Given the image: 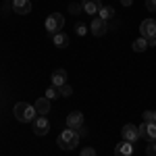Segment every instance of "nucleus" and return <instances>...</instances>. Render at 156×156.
<instances>
[{"label":"nucleus","mask_w":156,"mask_h":156,"mask_svg":"<svg viewBox=\"0 0 156 156\" xmlns=\"http://www.w3.org/2000/svg\"><path fill=\"white\" fill-rule=\"evenodd\" d=\"M12 112H15L17 121H21V123H34V119L37 117L34 104H27V102H17Z\"/></svg>","instance_id":"obj_1"},{"label":"nucleus","mask_w":156,"mask_h":156,"mask_svg":"<svg viewBox=\"0 0 156 156\" xmlns=\"http://www.w3.org/2000/svg\"><path fill=\"white\" fill-rule=\"evenodd\" d=\"M58 146L62 150H73V148H77L79 146V133L75 131V129H65V131H60L58 135Z\"/></svg>","instance_id":"obj_2"},{"label":"nucleus","mask_w":156,"mask_h":156,"mask_svg":"<svg viewBox=\"0 0 156 156\" xmlns=\"http://www.w3.org/2000/svg\"><path fill=\"white\" fill-rule=\"evenodd\" d=\"M44 27L48 29V34H58L60 29L65 27V17L60 15V12H52V15H48L46 17V23H44Z\"/></svg>","instance_id":"obj_3"},{"label":"nucleus","mask_w":156,"mask_h":156,"mask_svg":"<svg viewBox=\"0 0 156 156\" xmlns=\"http://www.w3.org/2000/svg\"><path fill=\"white\" fill-rule=\"evenodd\" d=\"M137 131H140V137H144L148 142H156V123H142L140 127H137Z\"/></svg>","instance_id":"obj_4"},{"label":"nucleus","mask_w":156,"mask_h":156,"mask_svg":"<svg viewBox=\"0 0 156 156\" xmlns=\"http://www.w3.org/2000/svg\"><path fill=\"white\" fill-rule=\"evenodd\" d=\"M140 34H142V37H146V40L156 37V19H144L142 25H140Z\"/></svg>","instance_id":"obj_5"},{"label":"nucleus","mask_w":156,"mask_h":156,"mask_svg":"<svg viewBox=\"0 0 156 156\" xmlns=\"http://www.w3.org/2000/svg\"><path fill=\"white\" fill-rule=\"evenodd\" d=\"M48 131H50V121L44 115H37L34 119V133L36 135H46Z\"/></svg>","instance_id":"obj_6"},{"label":"nucleus","mask_w":156,"mask_h":156,"mask_svg":"<svg viewBox=\"0 0 156 156\" xmlns=\"http://www.w3.org/2000/svg\"><path fill=\"white\" fill-rule=\"evenodd\" d=\"M121 135H123V140H125V142H129V144H133L135 140H140V131H137V127H135V125H131V123L123 125Z\"/></svg>","instance_id":"obj_7"},{"label":"nucleus","mask_w":156,"mask_h":156,"mask_svg":"<svg viewBox=\"0 0 156 156\" xmlns=\"http://www.w3.org/2000/svg\"><path fill=\"white\" fill-rule=\"evenodd\" d=\"M67 127L69 129H79V127H83V112H79V110H73L69 112V117H67Z\"/></svg>","instance_id":"obj_8"},{"label":"nucleus","mask_w":156,"mask_h":156,"mask_svg":"<svg viewBox=\"0 0 156 156\" xmlns=\"http://www.w3.org/2000/svg\"><path fill=\"white\" fill-rule=\"evenodd\" d=\"M106 29H108V25H106V21H104V19H100V17H94V19H92L90 31H92L96 37L104 36V34H106Z\"/></svg>","instance_id":"obj_9"},{"label":"nucleus","mask_w":156,"mask_h":156,"mask_svg":"<svg viewBox=\"0 0 156 156\" xmlns=\"http://www.w3.org/2000/svg\"><path fill=\"white\" fill-rule=\"evenodd\" d=\"M11 9L17 15H29L31 12V0H12Z\"/></svg>","instance_id":"obj_10"},{"label":"nucleus","mask_w":156,"mask_h":156,"mask_svg":"<svg viewBox=\"0 0 156 156\" xmlns=\"http://www.w3.org/2000/svg\"><path fill=\"white\" fill-rule=\"evenodd\" d=\"M81 6H83V12L87 15H96L102 9V2L100 0H81Z\"/></svg>","instance_id":"obj_11"},{"label":"nucleus","mask_w":156,"mask_h":156,"mask_svg":"<svg viewBox=\"0 0 156 156\" xmlns=\"http://www.w3.org/2000/svg\"><path fill=\"white\" fill-rule=\"evenodd\" d=\"M34 108H36L37 115H44V117H46V112H50V100L46 96L37 98L36 102H34Z\"/></svg>","instance_id":"obj_12"},{"label":"nucleus","mask_w":156,"mask_h":156,"mask_svg":"<svg viewBox=\"0 0 156 156\" xmlns=\"http://www.w3.org/2000/svg\"><path fill=\"white\" fill-rule=\"evenodd\" d=\"M133 154V146L129 144V142H121V144L115 146V156H131Z\"/></svg>","instance_id":"obj_13"},{"label":"nucleus","mask_w":156,"mask_h":156,"mask_svg":"<svg viewBox=\"0 0 156 156\" xmlns=\"http://www.w3.org/2000/svg\"><path fill=\"white\" fill-rule=\"evenodd\" d=\"M67 83V71L65 69H56V71L52 73V85L54 87H60V85Z\"/></svg>","instance_id":"obj_14"},{"label":"nucleus","mask_w":156,"mask_h":156,"mask_svg":"<svg viewBox=\"0 0 156 156\" xmlns=\"http://www.w3.org/2000/svg\"><path fill=\"white\" fill-rule=\"evenodd\" d=\"M52 42H54L56 48H67V46H69V36L62 34V31H58V34L52 36Z\"/></svg>","instance_id":"obj_15"},{"label":"nucleus","mask_w":156,"mask_h":156,"mask_svg":"<svg viewBox=\"0 0 156 156\" xmlns=\"http://www.w3.org/2000/svg\"><path fill=\"white\" fill-rule=\"evenodd\" d=\"M146 48H148V40H146V37H137V40L133 42V50H135V52H144Z\"/></svg>","instance_id":"obj_16"},{"label":"nucleus","mask_w":156,"mask_h":156,"mask_svg":"<svg viewBox=\"0 0 156 156\" xmlns=\"http://www.w3.org/2000/svg\"><path fill=\"white\" fill-rule=\"evenodd\" d=\"M98 15H100V19H104V21H106V19H110V17L115 15V9H112V6H102Z\"/></svg>","instance_id":"obj_17"},{"label":"nucleus","mask_w":156,"mask_h":156,"mask_svg":"<svg viewBox=\"0 0 156 156\" xmlns=\"http://www.w3.org/2000/svg\"><path fill=\"white\" fill-rule=\"evenodd\" d=\"M73 94V87L69 83H65V85H60L58 87V96H62V98H69Z\"/></svg>","instance_id":"obj_18"},{"label":"nucleus","mask_w":156,"mask_h":156,"mask_svg":"<svg viewBox=\"0 0 156 156\" xmlns=\"http://www.w3.org/2000/svg\"><path fill=\"white\" fill-rule=\"evenodd\" d=\"M69 12H71V15H79V12H83V6H81L79 2H71V4H69Z\"/></svg>","instance_id":"obj_19"},{"label":"nucleus","mask_w":156,"mask_h":156,"mask_svg":"<svg viewBox=\"0 0 156 156\" xmlns=\"http://www.w3.org/2000/svg\"><path fill=\"white\" fill-rule=\"evenodd\" d=\"M56 96H58V87H54V85H50L48 90H46V98H48V100H54Z\"/></svg>","instance_id":"obj_20"},{"label":"nucleus","mask_w":156,"mask_h":156,"mask_svg":"<svg viewBox=\"0 0 156 156\" xmlns=\"http://www.w3.org/2000/svg\"><path fill=\"white\" fill-rule=\"evenodd\" d=\"M75 34H77V36H85V34H87L85 23H77V25H75Z\"/></svg>","instance_id":"obj_21"},{"label":"nucleus","mask_w":156,"mask_h":156,"mask_svg":"<svg viewBox=\"0 0 156 156\" xmlns=\"http://www.w3.org/2000/svg\"><path fill=\"white\" fill-rule=\"evenodd\" d=\"M146 154L148 156H156V142H150V146L146 148Z\"/></svg>","instance_id":"obj_22"},{"label":"nucleus","mask_w":156,"mask_h":156,"mask_svg":"<svg viewBox=\"0 0 156 156\" xmlns=\"http://www.w3.org/2000/svg\"><path fill=\"white\" fill-rule=\"evenodd\" d=\"M144 121L146 123H154V110H146L144 112Z\"/></svg>","instance_id":"obj_23"},{"label":"nucleus","mask_w":156,"mask_h":156,"mask_svg":"<svg viewBox=\"0 0 156 156\" xmlns=\"http://www.w3.org/2000/svg\"><path fill=\"white\" fill-rule=\"evenodd\" d=\"M146 9L150 12H156V0H146Z\"/></svg>","instance_id":"obj_24"},{"label":"nucleus","mask_w":156,"mask_h":156,"mask_svg":"<svg viewBox=\"0 0 156 156\" xmlns=\"http://www.w3.org/2000/svg\"><path fill=\"white\" fill-rule=\"evenodd\" d=\"M79 156H96V150H94V148H83Z\"/></svg>","instance_id":"obj_25"},{"label":"nucleus","mask_w":156,"mask_h":156,"mask_svg":"<svg viewBox=\"0 0 156 156\" xmlns=\"http://www.w3.org/2000/svg\"><path fill=\"white\" fill-rule=\"evenodd\" d=\"M77 133H79V137H83V135H87V129H85V127H79Z\"/></svg>","instance_id":"obj_26"},{"label":"nucleus","mask_w":156,"mask_h":156,"mask_svg":"<svg viewBox=\"0 0 156 156\" xmlns=\"http://www.w3.org/2000/svg\"><path fill=\"white\" fill-rule=\"evenodd\" d=\"M121 4H123V6H131L133 0H121Z\"/></svg>","instance_id":"obj_27"},{"label":"nucleus","mask_w":156,"mask_h":156,"mask_svg":"<svg viewBox=\"0 0 156 156\" xmlns=\"http://www.w3.org/2000/svg\"><path fill=\"white\" fill-rule=\"evenodd\" d=\"M150 46H156V37H150V40H148V48H150Z\"/></svg>","instance_id":"obj_28"},{"label":"nucleus","mask_w":156,"mask_h":156,"mask_svg":"<svg viewBox=\"0 0 156 156\" xmlns=\"http://www.w3.org/2000/svg\"><path fill=\"white\" fill-rule=\"evenodd\" d=\"M11 4H12V0H6V2H4V11H6V9H11Z\"/></svg>","instance_id":"obj_29"},{"label":"nucleus","mask_w":156,"mask_h":156,"mask_svg":"<svg viewBox=\"0 0 156 156\" xmlns=\"http://www.w3.org/2000/svg\"><path fill=\"white\" fill-rule=\"evenodd\" d=\"M154 123H156V110H154Z\"/></svg>","instance_id":"obj_30"}]
</instances>
